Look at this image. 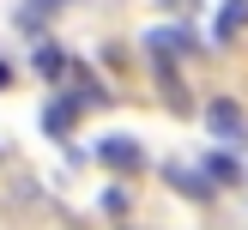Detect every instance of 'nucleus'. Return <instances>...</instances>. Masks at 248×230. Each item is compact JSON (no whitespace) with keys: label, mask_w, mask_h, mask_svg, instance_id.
I'll return each instance as SVG.
<instances>
[{"label":"nucleus","mask_w":248,"mask_h":230,"mask_svg":"<svg viewBox=\"0 0 248 230\" xmlns=\"http://www.w3.org/2000/svg\"><path fill=\"white\" fill-rule=\"evenodd\" d=\"M103 212H109V218H121V212H127V194L109 188V194H103Z\"/></svg>","instance_id":"nucleus-9"},{"label":"nucleus","mask_w":248,"mask_h":230,"mask_svg":"<svg viewBox=\"0 0 248 230\" xmlns=\"http://www.w3.org/2000/svg\"><path fill=\"white\" fill-rule=\"evenodd\" d=\"M97 164H109V169H145V145L133 139V133H109V139L97 145Z\"/></svg>","instance_id":"nucleus-2"},{"label":"nucleus","mask_w":248,"mask_h":230,"mask_svg":"<svg viewBox=\"0 0 248 230\" xmlns=\"http://www.w3.org/2000/svg\"><path fill=\"white\" fill-rule=\"evenodd\" d=\"M79 109H85V97H79V91L55 97V103L43 109V133H48V139H67V133H73V121H79Z\"/></svg>","instance_id":"nucleus-3"},{"label":"nucleus","mask_w":248,"mask_h":230,"mask_svg":"<svg viewBox=\"0 0 248 230\" xmlns=\"http://www.w3.org/2000/svg\"><path fill=\"white\" fill-rule=\"evenodd\" d=\"M164 182H170L176 194H188V200H212V182H206V169H188V164H176V157L164 164Z\"/></svg>","instance_id":"nucleus-4"},{"label":"nucleus","mask_w":248,"mask_h":230,"mask_svg":"<svg viewBox=\"0 0 248 230\" xmlns=\"http://www.w3.org/2000/svg\"><path fill=\"white\" fill-rule=\"evenodd\" d=\"M236 176H242V164H236V152H230V145L206 157V182H212V188H224V182H236Z\"/></svg>","instance_id":"nucleus-7"},{"label":"nucleus","mask_w":248,"mask_h":230,"mask_svg":"<svg viewBox=\"0 0 248 230\" xmlns=\"http://www.w3.org/2000/svg\"><path fill=\"white\" fill-rule=\"evenodd\" d=\"M164 6H170V12H188V6H194V0H164Z\"/></svg>","instance_id":"nucleus-10"},{"label":"nucleus","mask_w":248,"mask_h":230,"mask_svg":"<svg viewBox=\"0 0 248 230\" xmlns=\"http://www.w3.org/2000/svg\"><path fill=\"white\" fill-rule=\"evenodd\" d=\"M61 6H67V0H18V6H12V24H18V31H31V36H43V24L55 18Z\"/></svg>","instance_id":"nucleus-5"},{"label":"nucleus","mask_w":248,"mask_h":230,"mask_svg":"<svg viewBox=\"0 0 248 230\" xmlns=\"http://www.w3.org/2000/svg\"><path fill=\"white\" fill-rule=\"evenodd\" d=\"M206 127H212V139H218V145H230V152L248 139V115H242L236 97H212V103H206Z\"/></svg>","instance_id":"nucleus-1"},{"label":"nucleus","mask_w":248,"mask_h":230,"mask_svg":"<svg viewBox=\"0 0 248 230\" xmlns=\"http://www.w3.org/2000/svg\"><path fill=\"white\" fill-rule=\"evenodd\" d=\"M248 31V0H224L218 6V43H230V36Z\"/></svg>","instance_id":"nucleus-6"},{"label":"nucleus","mask_w":248,"mask_h":230,"mask_svg":"<svg viewBox=\"0 0 248 230\" xmlns=\"http://www.w3.org/2000/svg\"><path fill=\"white\" fill-rule=\"evenodd\" d=\"M31 67H36V73H43V79H61V73H67V67H73V61H67V55H61V43H36V55H31Z\"/></svg>","instance_id":"nucleus-8"}]
</instances>
